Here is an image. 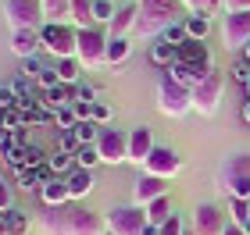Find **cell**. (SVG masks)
<instances>
[{
  "label": "cell",
  "mask_w": 250,
  "mask_h": 235,
  "mask_svg": "<svg viewBox=\"0 0 250 235\" xmlns=\"http://www.w3.org/2000/svg\"><path fill=\"white\" fill-rule=\"evenodd\" d=\"M43 235H104L107 221L89 207L64 203V207H47V214L40 217Z\"/></svg>",
  "instance_id": "6da1fadb"
},
{
  "label": "cell",
  "mask_w": 250,
  "mask_h": 235,
  "mask_svg": "<svg viewBox=\"0 0 250 235\" xmlns=\"http://www.w3.org/2000/svg\"><path fill=\"white\" fill-rule=\"evenodd\" d=\"M136 39H154V36H165L172 25H179L183 18V4L179 0H136Z\"/></svg>",
  "instance_id": "7a4b0ae2"
},
{
  "label": "cell",
  "mask_w": 250,
  "mask_h": 235,
  "mask_svg": "<svg viewBox=\"0 0 250 235\" xmlns=\"http://www.w3.org/2000/svg\"><path fill=\"white\" fill-rule=\"evenodd\" d=\"M222 193H229V199H250V153H232L218 164L214 175Z\"/></svg>",
  "instance_id": "3957f363"
},
{
  "label": "cell",
  "mask_w": 250,
  "mask_h": 235,
  "mask_svg": "<svg viewBox=\"0 0 250 235\" xmlns=\"http://www.w3.org/2000/svg\"><path fill=\"white\" fill-rule=\"evenodd\" d=\"M157 110L165 118H183L193 110V89H186L183 82H175L168 72H161L157 78Z\"/></svg>",
  "instance_id": "277c9868"
},
{
  "label": "cell",
  "mask_w": 250,
  "mask_h": 235,
  "mask_svg": "<svg viewBox=\"0 0 250 235\" xmlns=\"http://www.w3.org/2000/svg\"><path fill=\"white\" fill-rule=\"evenodd\" d=\"M107 32L100 25L79 29V47H75V61L83 64V72H93L100 64H107Z\"/></svg>",
  "instance_id": "5b68a950"
},
{
  "label": "cell",
  "mask_w": 250,
  "mask_h": 235,
  "mask_svg": "<svg viewBox=\"0 0 250 235\" xmlns=\"http://www.w3.org/2000/svg\"><path fill=\"white\" fill-rule=\"evenodd\" d=\"M40 39H43V50H47L54 61H61V57H75L79 29H75V25H64V21H47V25L40 29Z\"/></svg>",
  "instance_id": "8992f818"
},
{
  "label": "cell",
  "mask_w": 250,
  "mask_h": 235,
  "mask_svg": "<svg viewBox=\"0 0 250 235\" xmlns=\"http://www.w3.org/2000/svg\"><path fill=\"white\" fill-rule=\"evenodd\" d=\"M104 221H107V232H111V235H146V225H150L146 207H140V203L115 207Z\"/></svg>",
  "instance_id": "52a82bcc"
},
{
  "label": "cell",
  "mask_w": 250,
  "mask_h": 235,
  "mask_svg": "<svg viewBox=\"0 0 250 235\" xmlns=\"http://www.w3.org/2000/svg\"><path fill=\"white\" fill-rule=\"evenodd\" d=\"M4 18L11 32H21V29H43V4L40 0H4Z\"/></svg>",
  "instance_id": "ba28073f"
},
{
  "label": "cell",
  "mask_w": 250,
  "mask_h": 235,
  "mask_svg": "<svg viewBox=\"0 0 250 235\" xmlns=\"http://www.w3.org/2000/svg\"><path fill=\"white\" fill-rule=\"evenodd\" d=\"M222 93H225V75L218 68H211L204 75V82L193 89V110L204 114V118H211L214 110H218V104H222Z\"/></svg>",
  "instance_id": "9c48e42d"
},
{
  "label": "cell",
  "mask_w": 250,
  "mask_h": 235,
  "mask_svg": "<svg viewBox=\"0 0 250 235\" xmlns=\"http://www.w3.org/2000/svg\"><path fill=\"white\" fill-rule=\"evenodd\" d=\"M97 150H100V164L129 161V132L104 125V128H100V139H97Z\"/></svg>",
  "instance_id": "30bf717a"
},
{
  "label": "cell",
  "mask_w": 250,
  "mask_h": 235,
  "mask_svg": "<svg viewBox=\"0 0 250 235\" xmlns=\"http://www.w3.org/2000/svg\"><path fill=\"white\" fill-rule=\"evenodd\" d=\"M222 43L229 50H243L250 43V11H243V15H222Z\"/></svg>",
  "instance_id": "8fae6325"
},
{
  "label": "cell",
  "mask_w": 250,
  "mask_h": 235,
  "mask_svg": "<svg viewBox=\"0 0 250 235\" xmlns=\"http://www.w3.org/2000/svg\"><path fill=\"white\" fill-rule=\"evenodd\" d=\"M225 210L218 203H197L193 210V235H222L225 232Z\"/></svg>",
  "instance_id": "7c38bea8"
},
{
  "label": "cell",
  "mask_w": 250,
  "mask_h": 235,
  "mask_svg": "<svg viewBox=\"0 0 250 235\" xmlns=\"http://www.w3.org/2000/svg\"><path fill=\"white\" fill-rule=\"evenodd\" d=\"M179 167H183V161H179V153H175L172 146H154V153L146 157V164H143V171L172 182V178L179 175Z\"/></svg>",
  "instance_id": "4fadbf2b"
},
{
  "label": "cell",
  "mask_w": 250,
  "mask_h": 235,
  "mask_svg": "<svg viewBox=\"0 0 250 235\" xmlns=\"http://www.w3.org/2000/svg\"><path fill=\"white\" fill-rule=\"evenodd\" d=\"M132 196H136V203H140V207L154 203V199L168 196V178H157V175H146V171H143V178H140L136 189H132Z\"/></svg>",
  "instance_id": "5bb4252c"
},
{
  "label": "cell",
  "mask_w": 250,
  "mask_h": 235,
  "mask_svg": "<svg viewBox=\"0 0 250 235\" xmlns=\"http://www.w3.org/2000/svg\"><path fill=\"white\" fill-rule=\"evenodd\" d=\"M179 61H186V64H193L200 75H208L214 64H211V50L204 47V39H186L183 47H179Z\"/></svg>",
  "instance_id": "9a60e30c"
},
{
  "label": "cell",
  "mask_w": 250,
  "mask_h": 235,
  "mask_svg": "<svg viewBox=\"0 0 250 235\" xmlns=\"http://www.w3.org/2000/svg\"><path fill=\"white\" fill-rule=\"evenodd\" d=\"M150 153H154V136H150V128H146V125L132 128V132H129V161L143 167Z\"/></svg>",
  "instance_id": "2e32d148"
},
{
  "label": "cell",
  "mask_w": 250,
  "mask_h": 235,
  "mask_svg": "<svg viewBox=\"0 0 250 235\" xmlns=\"http://www.w3.org/2000/svg\"><path fill=\"white\" fill-rule=\"evenodd\" d=\"M136 0L132 4H125V7H118V15H115V21L107 25V36H115V39H129L132 32H136Z\"/></svg>",
  "instance_id": "e0dca14e"
},
{
  "label": "cell",
  "mask_w": 250,
  "mask_h": 235,
  "mask_svg": "<svg viewBox=\"0 0 250 235\" xmlns=\"http://www.w3.org/2000/svg\"><path fill=\"white\" fill-rule=\"evenodd\" d=\"M40 47H43L40 29H21V32H11V50H15L21 61H25V57H36V50H40Z\"/></svg>",
  "instance_id": "ac0fdd59"
},
{
  "label": "cell",
  "mask_w": 250,
  "mask_h": 235,
  "mask_svg": "<svg viewBox=\"0 0 250 235\" xmlns=\"http://www.w3.org/2000/svg\"><path fill=\"white\" fill-rule=\"evenodd\" d=\"M40 199L47 207H64L68 199H72V196H68V182L61 175H50L47 182H43V189H40Z\"/></svg>",
  "instance_id": "d6986e66"
},
{
  "label": "cell",
  "mask_w": 250,
  "mask_h": 235,
  "mask_svg": "<svg viewBox=\"0 0 250 235\" xmlns=\"http://www.w3.org/2000/svg\"><path fill=\"white\" fill-rule=\"evenodd\" d=\"M64 182H68V196H72V203H79V199H86L89 193H93V171H86V167H75Z\"/></svg>",
  "instance_id": "ffe728a7"
},
{
  "label": "cell",
  "mask_w": 250,
  "mask_h": 235,
  "mask_svg": "<svg viewBox=\"0 0 250 235\" xmlns=\"http://www.w3.org/2000/svg\"><path fill=\"white\" fill-rule=\"evenodd\" d=\"M50 175H54V171H50L47 164H43V167H21V171H18V189H25V193L43 189V182H47Z\"/></svg>",
  "instance_id": "44dd1931"
},
{
  "label": "cell",
  "mask_w": 250,
  "mask_h": 235,
  "mask_svg": "<svg viewBox=\"0 0 250 235\" xmlns=\"http://www.w3.org/2000/svg\"><path fill=\"white\" fill-rule=\"evenodd\" d=\"M68 104H75V86H54L43 93V107H50V110H58V107H68Z\"/></svg>",
  "instance_id": "7402d4cb"
},
{
  "label": "cell",
  "mask_w": 250,
  "mask_h": 235,
  "mask_svg": "<svg viewBox=\"0 0 250 235\" xmlns=\"http://www.w3.org/2000/svg\"><path fill=\"white\" fill-rule=\"evenodd\" d=\"M168 75H172L175 82H183L186 89H197V86L204 82V75H200L197 68H193V64H186V61H175L172 68H168Z\"/></svg>",
  "instance_id": "603a6c76"
},
{
  "label": "cell",
  "mask_w": 250,
  "mask_h": 235,
  "mask_svg": "<svg viewBox=\"0 0 250 235\" xmlns=\"http://www.w3.org/2000/svg\"><path fill=\"white\" fill-rule=\"evenodd\" d=\"M68 18L75 21V29H89L93 25V0H72Z\"/></svg>",
  "instance_id": "cb8c5ba5"
},
{
  "label": "cell",
  "mask_w": 250,
  "mask_h": 235,
  "mask_svg": "<svg viewBox=\"0 0 250 235\" xmlns=\"http://www.w3.org/2000/svg\"><path fill=\"white\" fill-rule=\"evenodd\" d=\"M172 214H175L172 210V196H161V199H154V203H146V217H150V225H157V228H161Z\"/></svg>",
  "instance_id": "d4e9b609"
},
{
  "label": "cell",
  "mask_w": 250,
  "mask_h": 235,
  "mask_svg": "<svg viewBox=\"0 0 250 235\" xmlns=\"http://www.w3.org/2000/svg\"><path fill=\"white\" fill-rule=\"evenodd\" d=\"M47 167L54 175H61V178H68L75 171V153H64V150H54L50 157H47Z\"/></svg>",
  "instance_id": "484cf974"
},
{
  "label": "cell",
  "mask_w": 250,
  "mask_h": 235,
  "mask_svg": "<svg viewBox=\"0 0 250 235\" xmlns=\"http://www.w3.org/2000/svg\"><path fill=\"white\" fill-rule=\"evenodd\" d=\"M150 61H154L161 72H168V68H172V64L179 61V50L172 47V43H154V50H150Z\"/></svg>",
  "instance_id": "4316f807"
},
{
  "label": "cell",
  "mask_w": 250,
  "mask_h": 235,
  "mask_svg": "<svg viewBox=\"0 0 250 235\" xmlns=\"http://www.w3.org/2000/svg\"><path fill=\"white\" fill-rule=\"evenodd\" d=\"M72 132L79 136V143H83V146H89V143H97V139H100V125H97L93 118H79Z\"/></svg>",
  "instance_id": "83f0119b"
},
{
  "label": "cell",
  "mask_w": 250,
  "mask_h": 235,
  "mask_svg": "<svg viewBox=\"0 0 250 235\" xmlns=\"http://www.w3.org/2000/svg\"><path fill=\"white\" fill-rule=\"evenodd\" d=\"M4 217H7V232L11 235H29V214L25 210L11 207V210H4Z\"/></svg>",
  "instance_id": "f1b7e54d"
},
{
  "label": "cell",
  "mask_w": 250,
  "mask_h": 235,
  "mask_svg": "<svg viewBox=\"0 0 250 235\" xmlns=\"http://www.w3.org/2000/svg\"><path fill=\"white\" fill-rule=\"evenodd\" d=\"M97 164H100L97 143H89V146H79V150H75V167H86V171H93Z\"/></svg>",
  "instance_id": "f546056e"
},
{
  "label": "cell",
  "mask_w": 250,
  "mask_h": 235,
  "mask_svg": "<svg viewBox=\"0 0 250 235\" xmlns=\"http://www.w3.org/2000/svg\"><path fill=\"white\" fill-rule=\"evenodd\" d=\"M79 72H83V64H79L75 57H61V61H58V75H61V82H64V86H75Z\"/></svg>",
  "instance_id": "4dcf8cb0"
},
{
  "label": "cell",
  "mask_w": 250,
  "mask_h": 235,
  "mask_svg": "<svg viewBox=\"0 0 250 235\" xmlns=\"http://www.w3.org/2000/svg\"><path fill=\"white\" fill-rule=\"evenodd\" d=\"M186 11H193V15H204V18H211L214 11L222 7V0H179Z\"/></svg>",
  "instance_id": "1f68e13d"
},
{
  "label": "cell",
  "mask_w": 250,
  "mask_h": 235,
  "mask_svg": "<svg viewBox=\"0 0 250 235\" xmlns=\"http://www.w3.org/2000/svg\"><path fill=\"white\" fill-rule=\"evenodd\" d=\"M125 57H129V39H107V64H122Z\"/></svg>",
  "instance_id": "d6a6232c"
},
{
  "label": "cell",
  "mask_w": 250,
  "mask_h": 235,
  "mask_svg": "<svg viewBox=\"0 0 250 235\" xmlns=\"http://www.w3.org/2000/svg\"><path fill=\"white\" fill-rule=\"evenodd\" d=\"M208 29H211V18H204V15H189V18H186L189 39H204V36H208Z\"/></svg>",
  "instance_id": "836d02e7"
},
{
  "label": "cell",
  "mask_w": 250,
  "mask_h": 235,
  "mask_svg": "<svg viewBox=\"0 0 250 235\" xmlns=\"http://www.w3.org/2000/svg\"><path fill=\"white\" fill-rule=\"evenodd\" d=\"M115 4H111V0H93V21H104V25H111V21H115Z\"/></svg>",
  "instance_id": "e575fe53"
},
{
  "label": "cell",
  "mask_w": 250,
  "mask_h": 235,
  "mask_svg": "<svg viewBox=\"0 0 250 235\" xmlns=\"http://www.w3.org/2000/svg\"><path fill=\"white\" fill-rule=\"evenodd\" d=\"M229 214H232V225H247L250 221V199H229Z\"/></svg>",
  "instance_id": "d590c367"
},
{
  "label": "cell",
  "mask_w": 250,
  "mask_h": 235,
  "mask_svg": "<svg viewBox=\"0 0 250 235\" xmlns=\"http://www.w3.org/2000/svg\"><path fill=\"white\" fill-rule=\"evenodd\" d=\"M54 121H58V128H61V132H68V128H75L79 114H75V107L68 104V107H58V110H54Z\"/></svg>",
  "instance_id": "8d00e7d4"
},
{
  "label": "cell",
  "mask_w": 250,
  "mask_h": 235,
  "mask_svg": "<svg viewBox=\"0 0 250 235\" xmlns=\"http://www.w3.org/2000/svg\"><path fill=\"white\" fill-rule=\"evenodd\" d=\"M0 153H4V161L15 167V171H21V167H25V146H11V143H7Z\"/></svg>",
  "instance_id": "74e56055"
},
{
  "label": "cell",
  "mask_w": 250,
  "mask_h": 235,
  "mask_svg": "<svg viewBox=\"0 0 250 235\" xmlns=\"http://www.w3.org/2000/svg\"><path fill=\"white\" fill-rule=\"evenodd\" d=\"M189 39V32H186V21H179V25H172V29H168L165 32V43H172V47L179 50V47H183V43Z\"/></svg>",
  "instance_id": "f35d334b"
},
{
  "label": "cell",
  "mask_w": 250,
  "mask_h": 235,
  "mask_svg": "<svg viewBox=\"0 0 250 235\" xmlns=\"http://www.w3.org/2000/svg\"><path fill=\"white\" fill-rule=\"evenodd\" d=\"M47 157L50 153H43L40 146H32V143H29V146H25V167H43V164H47Z\"/></svg>",
  "instance_id": "ab89813d"
},
{
  "label": "cell",
  "mask_w": 250,
  "mask_h": 235,
  "mask_svg": "<svg viewBox=\"0 0 250 235\" xmlns=\"http://www.w3.org/2000/svg\"><path fill=\"white\" fill-rule=\"evenodd\" d=\"M79 146H83V143H79V136H75L72 128H68V132H61V139H58V150H64V153H75Z\"/></svg>",
  "instance_id": "60d3db41"
},
{
  "label": "cell",
  "mask_w": 250,
  "mask_h": 235,
  "mask_svg": "<svg viewBox=\"0 0 250 235\" xmlns=\"http://www.w3.org/2000/svg\"><path fill=\"white\" fill-rule=\"evenodd\" d=\"M18 104V93H15V86H0V110H11Z\"/></svg>",
  "instance_id": "b9f144b4"
},
{
  "label": "cell",
  "mask_w": 250,
  "mask_h": 235,
  "mask_svg": "<svg viewBox=\"0 0 250 235\" xmlns=\"http://www.w3.org/2000/svg\"><path fill=\"white\" fill-rule=\"evenodd\" d=\"M11 207H15V193H11V185L0 178V214H4V210H11Z\"/></svg>",
  "instance_id": "7bdbcfd3"
},
{
  "label": "cell",
  "mask_w": 250,
  "mask_h": 235,
  "mask_svg": "<svg viewBox=\"0 0 250 235\" xmlns=\"http://www.w3.org/2000/svg\"><path fill=\"white\" fill-rule=\"evenodd\" d=\"M157 235H183V221H179V214H172L165 221L161 228H157Z\"/></svg>",
  "instance_id": "ee69618b"
},
{
  "label": "cell",
  "mask_w": 250,
  "mask_h": 235,
  "mask_svg": "<svg viewBox=\"0 0 250 235\" xmlns=\"http://www.w3.org/2000/svg\"><path fill=\"white\" fill-rule=\"evenodd\" d=\"M21 75H25V78H40V75H43L40 57H25V64H21Z\"/></svg>",
  "instance_id": "f6af8a7d"
},
{
  "label": "cell",
  "mask_w": 250,
  "mask_h": 235,
  "mask_svg": "<svg viewBox=\"0 0 250 235\" xmlns=\"http://www.w3.org/2000/svg\"><path fill=\"white\" fill-rule=\"evenodd\" d=\"M54 121V110L50 107H40V110H32L29 114V125H50Z\"/></svg>",
  "instance_id": "bcb514c9"
},
{
  "label": "cell",
  "mask_w": 250,
  "mask_h": 235,
  "mask_svg": "<svg viewBox=\"0 0 250 235\" xmlns=\"http://www.w3.org/2000/svg\"><path fill=\"white\" fill-rule=\"evenodd\" d=\"M40 86H43V89L61 86V75H58V68H43V75H40Z\"/></svg>",
  "instance_id": "7dc6e473"
},
{
  "label": "cell",
  "mask_w": 250,
  "mask_h": 235,
  "mask_svg": "<svg viewBox=\"0 0 250 235\" xmlns=\"http://www.w3.org/2000/svg\"><path fill=\"white\" fill-rule=\"evenodd\" d=\"M225 15H243V11H250V0H222Z\"/></svg>",
  "instance_id": "c3c4849f"
},
{
  "label": "cell",
  "mask_w": 250,
  "mask_h": 235,
  "mask_svg": "<svg viewBox=\"0 0 250 235\" xmlns=\"http://www.w3.org/2000/svg\"><path fill=\"white\" fill-rule=\"evenodd\" d=\"M75 104H97L93 100V86H75Z\"/></svg>",
  "instance_id": "681fc988"
},
{
  "label": "cell",
  "mask_w": 250,
  "mask_h": 235,
  "mask_svg": "<svg viewBox=\"0 0 250 235\" xmlns=\"http://www.w3.org/2000/svg\"><path fill=\"white\" fill-rule=\"evenodd\" d=\"M11 146H29V136H25V125H18V128H11Z\"/></svg>",
  "instance_id": "f907efd6"
},
{
  "label": "cell",
  "mask_w": 250,
  "mask_h": 235,
  "mask_svg": "<svg viewBox=\"0 0 250 235\" xmlns=\"http://www.w3.org/2000/svg\"><path fill=\"white\" fill-rule=\"evenodd\" d=\"M232 78H236V82H243V86H250V64L240 61V64L232 68Z\"/></svg>",
  "instance_id": "816d5d0a"
},
{
  "label": "cell",
  "mask_w": 250,
  "mask_h": 235,
  "mask_svg": "<svg viewBox=\"0 0 250 235\" xmlns=\"http://www.w3.org/2000/svg\"><path fill=\"white\" fill-rule=\"evenodd\" d=\"M11 86H15V93H18V96H32V86H29V78H25V75H21V78H15Z\"/></svg>",
  "instance_id": "f5cc1de1"
},
{
  "label": "cell",
  "mask_w": 250,
  "mask_h": 235,
  "mask_svg": "<svg viewBox=\"0 0 250 235\" xmlns=\"http://www.w3.org/2000/svg\"><path fill=\"white\" fill-rule=\"evenodd\" d=\"M107 118H111V110H107L104 104H93V121H97V125H104Z\"/></svg>",
  "instance_id": "db71d44e"
},
{
  "label": "cell",
  "mask_w": 250,
  "mask_h": 235,
  "mask_svg": "<svg viewBox=\"0 0 250 235\" xmlns=\"http://www.w3.org/2000/svg\"><path fill=\"white\" fill-rule=\"evenodd\" d=\"M7 139H11V132H7V125H4V121H0V150L7 146Z\"/></svg>",
  "instance_id": "11a10c76"
},
{
  "label": "cell",
  "mask_w": 250,
  "mask_h": 235,
  "mask_svg": "<svg viewBox=\"0 0 250 235\" xmlns=\"http://www.w3.org/2000/svg\"><path fill=\"white\" fill-rule=\"evenodd\" d=\"M222 235H247V232H243L240 225H232V221H229V225H225V232H222Z\"/></svg>",
  "instance_id": "9f6ffc18"
},
{
  "label": "cell",
  "mask_w": 250,
  "mask_h": 235,
  "mask_svg": "<svg viewBox=\"0 0 250 235\" xmlns=\"http://www.w3.org/2000/svg\"><path fill=\"white\" fill-rule=\"evenodd\" d=\"M0 235H11V232H7V217H4V214H0Z\"/></svg>",
  "instance_id": "6f0895ef"
},
{
  "label": "cell",
  "mask_w": 250,
  "mask_h": 235,
  "mask_svg": "<svg viewBox=\"0 0 250 235\" xmlns=\"http://www.w3.org/2000/svg\"><path fill=\"white\" fill-rule=\"evenodd\" d=\"M243 121L250 125V100H247V107H243Z\"/></svg>",
  "instance_id": "680465c9"
},
{
  "label": "cell",
  "mask_w": 250,
  "mask_h": 235,
  "mask_svg": "<svg viewBox=\"0 0 250 235\" xmlns=\"http://www.w3.org/2000/svg\"><path fill=\"white\" fill-rule=\"evenodd\" d=\"M243 61L250 64V43H247V47H243Z\"/></svg>",
  "instance_id": "91938a15"
},
{
  "label": "cell",
  "mask_w": 250,
  "mask_h": 235,
  "mask_svg": "<svg viewBox=\"0 0 250 235\" xmlns=\"http://www.w3.org/2000/svg\"><path fill=\"white\" fill-rule=\"evenodd\" d=\"M146 235H157V225H146Z\"/></svg>",
  "instance_id": "94428289"
},
{
  "label": "cell",
  "mask_w": 250,
  "mask_h": 235,
  "mask_svg": "<svg viewBox=\"0 0 250 235\" xmlns=\"http://www.w3.org/2000/svg\"><path fill=\"white\" fill-rule=\"evenodd\" d=\"M240 228H243V232H247V235H250V221H247V225H240Z\"/></svg>",
  "instance_id": "6125c7cd"
},
{
  "label": "cell",
  "mask_w": 250,
  "mask_h": 235,
  "mask_svg": "<svg viewBox=\"0 0 250 235\" xmlns=\"http://www.w3.org/2000/svg\"><path fill=\"white\" fill-rule=\"evenodd\" d=\"M40 4H43V0H40Z\"/></svg>",
  "instance_id": "be15d7a7"
}]
</instances>
